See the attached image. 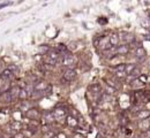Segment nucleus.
<instances>
[{
    "mask_svg": "<svg viewBox=\"0 0 150 138\" xmlns=\"http://www.w3.org/2000/svg\"><path fill=\"white\" fill-rule=\"evenodd\" d=\"M60 62L62 63V66L65 68H73V69H75V67H76L78 63H79L78 58L75 56L73 53H70V52H67V53L62 54Z\"/></svg>",
    "mask_w": 150,
    "mask_h": 138,
    "instance_id": "nucleus-1",
    "label": "nucleus"
},
{
    "mask_svg": "<svg viewBox=\"0 0 150 138\" xmlns=\"http://www.w3.org/2000/svg\"><path fill=\"white\" fill-rule=\"evenodd\" d=\"M45 58H44V61L46 64L53 67L55 64H58V62L61 61V55L55 51V50H50L46 54H44Z\"/></svg>",
    "mask_w": 150,
    "mask_h": 138,
    "instance_id": "nucleus-2",
    "label": "nucleus"
},
{
    "mask_svg": "<svg viewBox=\"0 0 150 138\" xmlns=\"http://www.w3.org/2000/svg\"><path fill=\"white\" fill-rule=\"evenodd\" d=\"M94 44H95V47L98 48V50H101L102 52L111 47V44H110V40H109V36L97 37V38L94 40Z\"/></svg>",
    "mask_w": 150,
    "mask_h": 138,
    "instance_id": "nucleus-3",
    "label": "nucleus"
},
{
    "mask_svg": "<svg viewBox=\"0 0 150 138\" xmlns=\"http://www.w3.org/2000/svg\"><path fill=\"white\" fill-rule=\"evenodd\" d=\"M78 77V72L73 68H66L62 73V78L66 82H73L74 80H76Z\"/></svg>",
    "mask_w": 150,
    "mask_h": 138,
    "instance_id": "nucleus-4",
    "label": "nucleus"
},
{
    "mask_svg": "<svg viewBox=\"0 0 150 138\" xmlns=\"http://www.w3.org/2000/svg\"><path fill=\"white\" fill-rule=\"evenodd\" d=\"M15 78V74L9 68H6L0 73V80L1 81H6V82H12Z\"/></svg>",
    "mask_w": 150,
    "mask_h": 138,
    "instance_id": "nucleus-5",
    "label": "nucleus"
},
{
    "mask_svg": "<svg viewBox=\"0 0 150 138\" xmlns=\"http://www.w3.org/2000/svg\"><path fill=\"white\" fill-rule=\"evenodd\" d=\"M26 116L29 120H38V119L42 117V113L37 108H29L26 112Z\"/></svg>",
    "mask_w": 150,
    "mask_h": 138,
    "instance_id": "nucleus-6",
    "label": "nucleus"
},
{
    "mask_svg": "<svg viewBox=\"0 0 150 138\" xmlns=\"http://www.w3.org/2000/svg\"><path fill=\"white\" fill-rule=\"evenodd\" d=\"M129 44H121L116 46V54L117 55H127L129 53Z\"/></svg>",
    "mask_w": 150,
    "mask_h": 138,
    "instance_id": "nucleus-7",
    "label": "nucleus"
},
{
    "mask_svg": "<svg viewBox=\"0 0 150 138\" xmlns=\"http://www.w3.org/2000/svg\"><path fill=\"white\" fill-rule=\"evenodd\" d=\"M119 38H120V40L122 42V44H130V43H133V42L135 40L134 35L130 33V32H122V33L119 36Z\"/></svg>",
    "mask_w": 150,
    "mask_h": 138,
    "instance_id": "nucleus-8",
    "label": "nucleus"
},
{
    "mask_svg": "<svg viewBox=\"0 0 150 138\" xmlns=\"http://www.w3.org/2000/svg\"><path fill=\"white\" fill-rule=\"evenodd\" d=\"M135 56H136L140 61H143V60L147 58V52H145V50H144L142 46H136V48H135Z\"/></svg>",
    "mask_w": 150,
    "mask_h": 138,
    "instance_id": "nucleus-9",
    "label": "nucleus"
},
{
    "mask_svg": "<svg viewBox=\"0 0 150 138\" xmlns=\"http://www.w3.org/2000/svg\"><path fill=\"white\" fill-rule=\"evenodd\" d=\"M47 86H49V84H47L46 81L39 80V81L35 82V84H34V90H36V91H44Z\"/></svg>",
    "mask_w": 150,
    "mask_h": 138,
    "instance_id": "nucleus-10",
    "label": "nucleus"
},
{
    "mask_svg": "<svg viewBox=\"0 0 150 138\" xmlns=\"http://www.w3.org/2000/svg\"><path fill=\"white\" fill-rule=\"evenodd\" d=\"M20 89H21V88H20V86H18V85H13V86H11V88L8 89V92L11 93L13 101H15V100H18V99H19Z\"/></svg>",
    "mask_w": 150,
    "mask_h": 138,
    "instance_id": "nucleus-11",
    "label": "nucleus"
},
{
    "mask_svg": "<svg viewBox=\"0 0 150 138\" xmlns=\"http://www.w3.org/2000/svg\"><path fill=\"white\" fill-rule=\"evenodd\" d=\"M0 100H1L3 102H5V104H11V102H13L12 96H11V93L8 92V90L1 92V94H0Z\"/></svg>",
    "mask_w": 150,
    "mask_h": 138,
    "instance_id": "nucleus-12",
    "label": "nucleus"
},
{
    "mask_svg": "<svg viewBox=\"0 0 150 138\" xmlns=\"http://www.w3.org/2000/svg\"><path fill=\"white\" fill-rule=\"evenodd\" d=\"M52 113H53V115H54V119H55V120H58V119H62V117H65V116H66V114H67L66 109H65V108H61V107L55 108Z\"/></svg>",
    "mask_w": 150,
    "mask_h": 138,
    "instance_id": "nucleus-13",
    "label": "nucleus"
},
{
    "mask_svg": "<svg viewBox=\"0 0 150 138\" xmlns=\"http://www.w3.org/2000/svg\"><path fill=\"white\" fill-rule=\"evenodd\" d=\"M139 129H141V130H143V131L150 129V117L142 119V120L139 122Z\"/></svg>",
    "mask_w": 150,
    "mask_h": 138,
    "instance_id": "nucleus-14",
    "label": "nucleus"
},
{
    "mask_svg": "<svg viewBox=\"0 0 150 138\" xmlns=\"http://www.w3.org/2000/svg\"><path fill=\"white\" fill-rule=\"evenodd\" d=\"M142 75V70H141V68L140 67H135L133 70H132V73L128 75V77H129V80H136L139 76H141Z\"/></svg>",
    "mask_w": 150,
    "mask_h": 138,
    "instance_id": "nucleus-15",
    "label": "nucleus"
},
{
    "mask_svg": "<svg viewBox=\"0 0 150 138\" xmlns=\"http://www.w3.org/2000/svg\"><path fill=\"white\" fill-rule=\"evenodd\" d=\"M109 40H110L111 46H117V45H119V43H120L119 35H118V33H111V35L109 36Z\"/></svg>",
    "mask_w": 150,
    "mask_h": 138,
    "instance_id": "nucleus-16",
    "label": "nucleus"
},
{
    "mask_svg": "<svg viewBox=\"0 0 150 138\" xmlns=\"http://www.w3.org/2000/svg\"><path fill=\"white\" fill-rule=\"evenodd\" d=\"M60 55H62V54H65V53H67V52H69V50H68V46L67 45H65V44H58V45H55V48H54Z\"/></svg>",
    "mask_w": 150,
    "mask_h": 138,
    "instance_id": "nucleus-17",
    "label": "nucleus"
},
{
    "mask_svg": "<svg viewBox=\"0 0 150 138\" xmlns=\"http://www.w3.org/2000/svg\"><path fill=\"white\" fill-rule=\"evenodd\" d=\"M9 129L14 130V133H15V132H19V131H21V129H22V123L19 122V121H13V122L9 124Z\"/></svg>",
    "mask_w": 150,
    "mask_h": 138,
    "instance_id": "nucleus-18",
    "label": "nucleus"
},
{
    "mask_svg": "<svg viewBox=\"0 0 150 138\" xmlns=\"http://www.w3.org/2000/svg\"><path fill=\"white\" fill-rule=\"evenodd\" d=\"M43 120L45 121V123H51V122H53L55 119H54V115H53L52 112H46V113H44V115H43Z\"/></svg>",
    "mask_w": 150,
    "mask_h": 138,
    "instance_id": "nucleus-19",
    "label": "nucleus"
},
{
    "mask_svg": "<svg viewBox=\"0 0 150 138\" xmlns=\"http://www.w3.org/2000/svg\"><path fill=\"white\" fill-rule=\"evenodd\" d=\"M28 98H30V97H29V93L27 92V90H26L24 88H21V89H20V93H19V99L22 100V101H26Z\"/></svg>",
    "mask_w": 150,
    "mask_h": 138,
    "instance_id": "nucleus-20",
    "label": "nucleus"
},
{
    "mask_svg": "<svg viewBox=\"0 0 150 138\" xmlns=\"http://www.w3.org/2000/svg\"><path fill=\"white\" fill-rule=\"evenodd\" d=\"M137 117H139L140 120L150 117V111H149V109H143V111L141 109L140 112H137Z\"/></svg>",
    "mask_w": 150,
    "mask_h": 138,
    "instance_id": "nucleus-21",
    "label": "nucleus"
},
{
    "mask_svg": "<svg viewBox=\"0 0 150 138\" xmlns=\"http://www.w3.org/2000/svg\"><path fill=\"white\" fill-rule=\"evenodd\" d=\"M125 68H126V63H119V64H117V66L113 68V70H114V73H118V72L125 73ZM125 74H126V73H125Z\"/></svg>",
    "mask_w": 150,
    "mask_h": 138,
    "instance_id": "nucleus-22",
    "label": "nucleus"
},
{
    "mask_svg": "<svg viewBox=\"0 0 150 138\" xmlns=\"http://www.w3.org/2000/svg\"><path fill=\"white\" fill-rule=\"evenodd\" d=\"M136 67V64H134V63H126V68H125V73H126V75L128 76L130 73H132V70Z\"/></svg>",
    "mask_w": 150,
    "mask_h": 138,
    "instance_id": "nucleus-23",
    "label": "nucleus"
},
{
    "mask_svg": "<svg viewBox=\"0 0 150 138\" xmlns=\"http://www.w3.org/2000/svg\"><path fill=\"white\" fill-rule=\"evenodd\" d=\"M116 92H117V89H116V88H113V86H111V85H106V86H105V93L112 96V94H116Z\"/></svg>",
    "mask_w": 150,
    "mask_h": 138,
    "instance_id": "nucleus-24",
    "label": "nucleus"
},
{
    "mask_svg": "<svg viewBox=\"0 0 150 138\" xmlns=\"http://www.w3.org/2000/svg\"><path fill=\"white\" fill-rule=\"evenodd\" d=\"M67 123L70 125V127H74V125H78V120L74 119L72 116H68L67 117Z\"/></svg>",
    "mask_w": 150,
    "mask_h": 138,
    "instance_id": "nucleus-25",
    "label": "nucleus"
},
{
    "mask_svg": "<svg viewBox=\"0 0 150 138\" xmlns=\"http://www.w3.org/2000/svg\"><path fill=\"white\" fill-rule=\"evenodd\" d=\"M12 138H24V135H23L21 131H19V132H15V133H13Z\"/></svg>",
    "mask_w": 150,
    "mask_h": 138,
    "instance_id": "nucleus-26",
    "label": "nucleus"
},
{
    "mask_svg": "<svg viewBox=\"0 0 150 138\" xmlns=\"http://www.w3.org/2000/svg\"><path fill=\"white\" fill-rule=\"evenodd\" d=\"M53 136H55L53 131H47V132L44 133V138H52Z\"/></svg>",
    "mask_w": 150,
    "mask_h": 138,
    "instance_id": "nucleus-27",
    "label": "nucleus"
},
{
    "mask_svg": "<svg viewBox=\"0 0 150 138\" xmlns=\"http://www.w3.org/2000/svg\"><path fill=\"white\" fill-rule=\"evenodd\" d=\"M8 68L11 69V70H12L14 74H18V73H19V67H16V66H14V64L11 66V67H8Z\"/></svg>",
    "mask_w": 150,
    "mask_h": 138,
    "instance_id": "nucleus-28",
    "label": "nucleus"
},
{
    "mask_svg": "<svg viewBox=\"0 0 150 138\" xmlns=\"http://www.w3.org/2000/svg\"><path fill=\"white\" fill-rule=\"evenodd\" d=\"M13 3L12 1H6V3H3V4H0V9H3V8H5V7H7V6H9V5H12Z\"/></svg>",
    "mask_w": 150,
    "mask_h": 138,
    "instance_id": "nucleus-29",
    "label": "nucleus"
},
{
    "mask_svg": "<svg viewBox=\"0 0 150 138\" xmlns=\"http://www.w3.org/2000/svg\"><path fill=\"white\" fill-rule=\"evenodd\" d=\"M120 123H121V125H122V124H124V125H126V124L128 123V119H127L126 116L120 117Z\"/></svg>",
    "mask_w": 150,
    "mask_h": 138,
    "instance_id": "nucleus-30",
    "label": "nucleus"
},
{
    "mask_svg": "<svg viewBox=\"0 0 150 138\" xmlns=\"http://www.w3.org/2000/svg\"><path fill=\"white\" fill-rule=\"evenodd\" d=\"M3 70H4V62L0 61V73H1Z\"/></svg>",
    "mask_w": 150,
    "mask_h": 138,
    "instance_id": "nucleus-31",
    "label": "nucleus"
},
{
    "mask_svg": "<svg viewBox=\"0 0 150 138\" xmlns=\"http://www.w3.org/2000/svg\"><path fill=\"white\" fill-rule=\"evenodd\" d=\"M57 137H58V138H66V136H65L64 133H59Z\"/></svg>",
    "mask_w": 150,
    "mask_h": 138,
    "instance_id": "nucleus-32",
    "label": "nucleus"
},
{
    "mask_svg": "<svg viewBox=\"0 0 150 138\" xmlns=\"http://www.w3.org/2000/svg\"><path fill=\"white\" fill-rule=\"evenodd\" d=\"M0 138H3V137H0Z\"/></svg>",
    "mask_w": 150,
    "mask_h": 138,
    "instance_id": "nucleus-33",
    "label": "nucleus"
}]
</instances>
